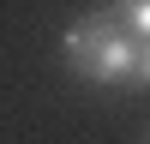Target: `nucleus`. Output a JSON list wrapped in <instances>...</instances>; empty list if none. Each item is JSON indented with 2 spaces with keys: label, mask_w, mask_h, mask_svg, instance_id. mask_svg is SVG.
I'll return each instance as SVG.
<instances>
[{
  "label": "nucleus",
  "mask_w": 150,
  "mask_h": 144,
  "mask_svg": "<svg viewBox=\"0 0 150 144\" xmlns=\"http://www.w3.org/2000/svg\"><path fill=\"white\" fill-rule=\"evenodd\" d=\"M60 54H66V72L84 84H132L138 36L120 24V12H90L60 36Z\"/></svg>",
  "instance_id": "1"
},
{
  "label": "nucleus",
  "mask_w": 150,
  "mask_h": 144,
  "mask_svg": "<svg viewBox=\"0 0 150 144\" xmlns=\"http://www.w3.org/2000/svg\"><path fill=\"white\" fill-rule=\"evenodd\" d=\"M132 84L150 90V42H138V66H132Z\"/></svg>",
  "instance_id": "3"
},
{
  "label": "nucleus",
  "mask_w": 150,
  "mask_h": 144,
  "mask_svg": "<svg viewBox=\"0 0 150 144\" xmlns=\"http://www.w3.org/2000/svg\"><path fill=\"white\" fill-rule=\"evenodd\" d=\"M120 24H126L138 42H150V0H126V6H120Z\"/></svg>",
  "instance_id": "2"
}]
</instances>
